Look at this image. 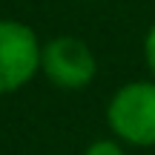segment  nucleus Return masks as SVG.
Segmentation results:
<instances>
[{
  "instance_id": "20e7f679",
  "label": "nucleus",
  "mask_w": 155,
  "mask_h": 155,
  "mask_svg": "<svg viewBox=\"0 0 155 155\" xmlns=\"http://www.w3.org/2000/svg\"><path fill=\"white\" fill-rule=\"evenodd\" d=\"M83 155H127V152L118 138H98L83 150Z\"/></svg>"
},
{
  "instance_id": "f03ea898",
  "label": "nucleus",
  "mask_w": 155,
  "mask_h": 155,
  "mask_svg": "<svg viewBox=\"0 0 155 155\" xmlns=\"http://www.w3.org/2000/svg\"><path fill=\"white\" fill-rule=\"evenodd\" d=\"M40 38L23 20L0 17V95H12L40 75Z\"/></svg>"
},
{
  "instance_id": "7ed1b4c3",
  "label": "nucleus",
  "mask_w": 155,
  "mask_h": 155,
  "mask_svg": "<svg viewBox=\"0 0 155 155\" xmlns=\"http://www.w3.org/2000/svg\"><path fill=\"white\" fill-rule=\"evenodd\" d=\"M40 75H46L61 89H86L98 75V61L86 40L75 35H61L40 49Z\"/></svg>"
},
{
  "instance_id": "39448f33",
  "label": "nucleus",
  "mask_w": 155,
  "mask_h": 155,
  "mask_svg": "<svg viewBox=\"0 0 155 155\" xmlns=\"http://www.w3.org/2000/svg\"><path fill=\"white\" fill-rule=\"evenodd\" d=\"M144 61H147V69H150L152 81H155V23L150 26V32L144 38Z\"/></svg>"
},
{
  "instance_id": "f257e3e1",
  "label": "nucleus",
  "mask_w": 155,
  "mask_h": 155,
  "mask_svg": "<svg viewBox=\"0 0 155 155\" xmlns=\"http://www.w3.org/2000/svg\"><path fill=\"white\" fill-rule=\"evenodd\" d=\"M106 127L121 144L155 147V81H129L106 104Z\"/></svg>"
}]
</instances>
